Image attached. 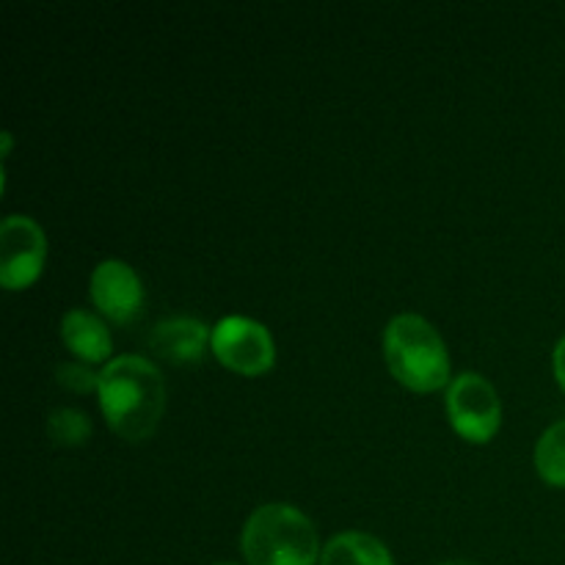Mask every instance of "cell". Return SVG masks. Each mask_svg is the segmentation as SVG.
I'll return each instance as SVG.
<instances>
[{"instance_id": "1", "label": "cell", "mask_w": 565, "mask_h": 565, "mask_svg": "<svg viewBox=\"0 0 565 565\" xmlns=\"http://www.w3.org/2000/svg\"><path fill=\"white\" fill-rule=\"evenodd\" d=\"M97 395L105 423L127 441H143L163 417V375L143 356L110 359L99 373Z\"/></svg>"}, {"instance_id": "2", "label": "cell", "mask_w": 565, "mask_h": 565, "mask_svg": "<svg viewBox=\"0 0 565 565\" xmlns=\"http://www.w3.org/2000/svg\"><path fill=\"white\" fill-rule=\"evenodd\" d=\"M248 565H315L318 533L307 513L287 502L254 508L241 535Z\"/></svg>"}, {"instance_id": "3", "label": "cell", "mask_w": 565, "mask_h": 565, "mask_svg": "<svg viewBox=\"0 0 565 565\" xmlns=\"http://www.w3.org/2000/svg\"><path fill=\"white\" fill-rule=\"evenodd\" d=\"M392 375L414 392H434L450 381V356L439 331L414 312L395 315L384 331Z\"/></svg>"}, {"instance_id": "4", "label": "cell", "mask_w": 565, "mask_h": 565, "mask_svg": "<svg viewBox=\"0 0 565 565\" xmlns=\"http://www.w3.org/2000/svg\"><path fill=\"white\" fill-rule=\"evenodd\" d=\"M447 414L458 436L483 445L500 428L502 406L491 381L469 370V373L456 375L447 386Z\"/></svg>"}, {"instance_id": "5", "label": "cell", "mask_w": 565, "mask_h": 565, "mask_svg": "<svg viewBox=\"0 0 565 565\" xmlns=\"http://www.w3.org/2000/svg\"><path fill=\"white\" fill-rule=\"evenodd\" d=\"M215 359L241 375H259L274 367L276 345L263 323L243 315H230L213 326L210 340Z\"/></svg>"}, {"instance_id": "6", "label": "cell", "mask_w": 565, "mask_h": 565, "mask_svg": "<svg viewBox=\"0 0 565 565\" xmlns=\"http://www.w3.org/2000/svg\"><path fill=\"white\" fill-rule=\"evenodd\" d=\"M44 230L31 215H6L0 224V285L6 290H22L42 274Z\"/></svg>"}, {"instance_id": "7", "label": "cell", "mask_w": 565, "mask_h": 565, "mask_svg": "<svg viewBox=\"0 0 565 565\" xmlns=\"http://www.w3.org/2000/svg\"><path fill=\"white\" fill-rule=\"evenodd\" d=\"M92 301L114 323H130L143 309L141 276L125 259H103L92 270Z\"/></svg>"}, {"instance_id": "8", "label": "cell", "mask_w": 565, "mask_h": 565, "mask_svg": "<svg viewBox=\"0 0 565 565\" xmlns=\"http://www.w3.org/2000/svg\"><path fill=\"white\" fill-rule=\"evenodd\" d=\"M213 340V329L196 318H166L149 331V348L160 359L174 364H188L202 359L204 345Z\"/></svg>"}, {"instance_id": "9", "label": "cell", "mask_w": 565, "mask_h": 565, "mask_svg": "<svg viewBox=\"0 0 565 565\" xmlns=\"http://www.w3.org/2000/svg\"><path fill=\"white\" fill-rule=\"evenodd\" d=\"M61 340L86 364L105 362L110 356V348H114L108 326L86 309H70L61 318Z\"/></svg>"}, {"instance_id": "10", "label": "cell", "mask_w": 565, "mask_h": 565, "mask_svg": "<svg viewBox=\"0 0 565 565\" xmlns=\"http://www.w3.org/2000/svg\"><path fill=\"white\" fill-rule=\"evenodd\" d=\"M320 565H392V555L375 535L348 530L323 546Z\"/></svg>"}, {"instance_id": "11", "label": "cell", "mask_w": 565, "mask_h": 565, "mask_svg": "<svg viewBox=\"0 0 565 565\" xmlns=\"http://www.w3.org/2000/svg\"><path fill=\"white\" fill-rule=\"evenodd\" d=\"M535 469L550 486H565V419L541 434L535 445Z\"/></svg>"}, {"instance_id": "12", "label": "cell", "mask_w": 565, "mask_h": 565, "mask_svg": "<svg viewBox=\"0 0 565 565\" xmlns=\"http://www.w3.org/2000/svg\"><path fill=\"white\" fill-rule=\"evenodd\" d=\"M47 436L58 447H77L92 436V419L81 408H55L47 417Z\"/></svg>"}, {"instance_id": "13", "label": "cell", "mask_w": 565, "mask_h": 565, "mask_svg": "<svg viewBox=\"0 0 565 565\" xmlns=\"http://www.w3.org/2000/svg\"><path fill=\"white\" fill-rule=\"evenodd\" d=\"M55 379H58V384L64 390L77 392V395L99 390V373H92V367L86 362H61L55 367Z\"/></svg>"}, {"instance_id": "14", "label": "cell", "mask_w": 565, "mask_h": 565, "mask_svg": "<svg viewBox=\"0 0 565 565\" xmlns=\"http://www.w3.org/2000/svg\"><path fill=\"white\" fill-rule=\"evenodd\" d=\"M552 367H555L557 384H561L563 392H565V337H561V340H557L555 353H552Z\"/></svg>"}, {"instance_id": "15", "label": "cell", "mask_w": 565, "mask_h": 565, "mask_svg": "<svg viewBox=\"0 0 565 565\" xmlns=\"http://www.w3.org/2000/svg\"><path fill=\"white\" fill-rule=\"evenodd\" d=\"M436 565H478L472 561H445V563H436Z\"/></svg>"}, {"instance_id": "16", "label": "cell", "mask_w": 565, "mask_h": 565, "mask_svg": "<svg viewBox=\"0 0 565 565\" xmlns=\"http://www.w3.org/2000/svg\"><path fill=\"white\" fill-rule=\"evenodd\" d=\"M215 565H237V563H215Z\"/></svg>"}]
</instances>
